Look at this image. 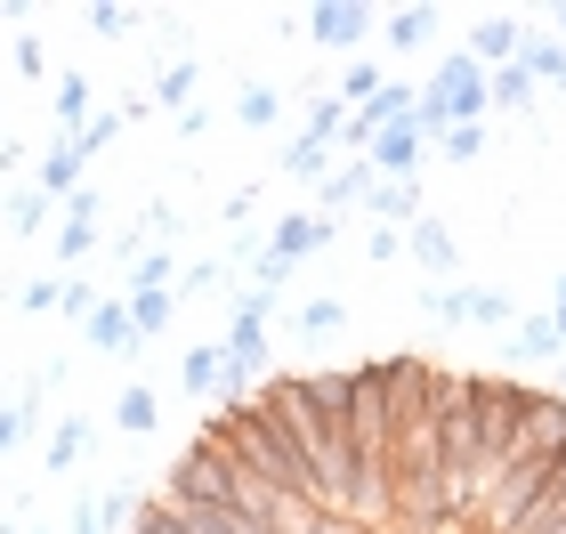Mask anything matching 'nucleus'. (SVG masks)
<instances>
[{
	"mask_svg": "<svg viewBox=\"0 0 566 534\" xmlns=\"http://www.w3.org/2000/svg\"><path fill=\"white\" fill-rule=\"evenodd\" d=\"M534 397L543 389H526V380H502V373H461V405H470V429H478V446H485V462H510V446H518V429L534 413Z\"/></svg>",
	"mask_w": 566,
	"mask_h": 534,
	"instance_id": "f257e3e1",
	"label": "nucleus"
},
{
	"mask_svg": "<svg viewBox=\"0 0 566 534\" xmlns=\"http://www.w3.org/2000/svg\"><path fill=\"white\" fill-rule=\"evenodd\" d=\"M485 106H494V82H485V65L461 49V57H446L429 73V90L413 106V130L421 138H446V130H461V122H485Z\"/></svg>",
	"mask_w": 566,
	"mask_h": 534,
	"instance_id": "f03ea898",
	"label": "nucleus"
},
{
	"mask_svg": "<svg viewBox=\"0 0 566 534\" xmlns=\"http://www.w3.org/2000/svg\"><path fill=\"white\" fill-rule=\"evenodd\" d=\"M510 462H534V470H558L566 462V397L558 389L534 397V413L518 429V446H510Z\"/></svg>",
	"mask_w": 566,
	"mask_h": 534,
	"instance_id": "7ed1b4c3",
	"label": "nucleus"
},
{
	"mask_svg": "<svg viewBox=\"0 0 566 534\" xmlns=\"http://www.w3.org/2000/svg\"><path fill=\"white\" fill-rule=\"evenodd\" d=\"M300 24H307V41H324V49H356L365 33H380V17L365 9V0H316Z\"/></svg>",
	"mask_w": 566,
	"mask_h": 534,
	"instance_id": "20e7f679",
	"label": "nucleus"
},
{
	"mask_svg": "<svg viewBox=\"0 0 566 534\" xmlns=\"http://www.w3.org/2000/svg\"><path fill=\"white\" fill-rule=\"evenodd\" d=\"M332 235H340V227H332L324 211H283V219L268 227V251H275V260H292V268H300L307 251H324Z\"/></svg>",
	"mask_w": 566,
	"mask_h": 534,
	"instance_id": "39448f33",
	"label": "nucleus"
},
{
	"mask_svg": "<svg viewBox=\"0 0 566 534\" xmlns=\"http://www.w3.org/2000/svg\"><path fill=\"white\" fill-rule=\"evenodd\" d=\"M421 155H429V138L413 130V122H397V130H380V138H373V155H365V163H373L380 178H413Z\"/></svg>",
	"mask_w": 566,
	"mask_h": 534,
	"instance_id": "423d86ee",
	"label": "nucleus"
},
{
	"mask_svg": "<svg viewBox=\"0 0 566 534\" xmlns=\"http://www.w3.org/2000/svg\"><path fill=\"white\" fill-rule=\"evenodd\" d=\"M470 57H478L485 73H494V65H518V57H526V24H518V17H485L478 33H470Z\"/></svg>",
	"mask_w": 566,
	"mask_h": 534,
	"instance_id": "0eeeda50",
	"label": "nucleus"
},
{
	"mask_svg": "<svg viewBox=\"0 0 566 534\" xmlns=\"http://www.w3.org/2000/svg\"><path fill=\"white\" fill-rule=\"evenodd\" d=\"M49 106H57V130H65V138H82L90 122H97V90H90V73H57V97H49Z\"/></svg>",
	"mask_w": 566,
	"mask_h": 534,
	"instance_id": "6e6552de",
	"label": "nucleus"
},
{
	"mask_svg": "<svg viewBox=\"0 0 566 534\" xmlns=\"http://www.w3.org/2000/svg\"><path fill=\"white\" fill-rule=\"evenodd\" d=\"M82 251H97V195H65V227H57V260H82Z\"/></svg>",
	"mask_w": 566,
	"mask_h": 534,
	"instance_id": "1a4fd4ad",
	"label": "nucleus"
},
{
	"mask_svg": "<svg viewBox=\"0 0 566 534\" xmlns=\"http://www.w3.org/2000/svg\"><path fill=\"white\" fill-rule=\"evenodd\" d=\"M82 333H90V348H138V333H130V300H97Z\"/></svg>",
	"mask_w": 566,
	"mask_h": 534,
	"instance_id": "9d476101",
	"label": "nucleus"
},
{
	"mask_svg": "<svg viewBox=\"0 0 566 534\" xmlns=\"http://www.w3.org/2000/svg\"><path fill=\"white\" fill-rule=\"evenodd\" d=\"M365 202H373V211L389 219V227H413V219H429V211H421V187H413V178H380V187H373Z\"/></svg>",
	"mask_w": 566,
	"mask_h": 534,
	"instance_id": "9b49d317",
	"label": "nucleus"
},
{
	"mask_svg": "<svg viewBox=\"0 0 566 534\" xmlns=\"http://www.w3.org/2000/svg\"><path fill=\"white\" fill-rule=\"evenodd\" d=\"M405 243H413V260H421L429 275H453V260H461V251H453V235H446L437 219H413V227H405Z\"/></svg>",
	"mask_w": 566,
	"mask_h": 534,
	"instance_id": "f8f14e48",
	"label": "nucleus"
},
{
	"mask_svg": "<svg viewBox=\"0 0 566 534\" xmlns=\"http://www.w3.org/2000/svg\"><path fill=\"white\" fill-rule=\"evenodd\" d=\"M178 380H187L195 397H202V389H219V380H227V341H195L187 356H178Z\"/></svg>",
	"mask_w": 566,
	"mask_h": 534,
	"instance_id": "ddd939ff",
	"label": "nucleus"
},
{
	"mask_svg": "<svg viewBox=\"0 0 566 534\" xmlns=\"http://www.w3.org/2000/svg\"><path fill=\"white\" fill-rule=\"evenodd\" d=\"M429 33H437V9H421V0H413V9H389V17H380V41H389L397 57H405V49H421Z\"/></svg>",
	"mask_w": 566,
	"mask_h": 534,
	"instance_id": "4468645a",
	"label": "nucleus"
},
{
	"mask_svg": "<svg viewBox=\"0 0 566 534\" xmlns=\"http://www.w3.org/2000/svg\"><path fill=\"white\" fill-rule=\"evenodd\" d=\"M82 155H73V138H57V146H49V155H41V195H82Z\"/></svg>",
	"mask_w": 566,
	"mask_h": 534,
	"instance_id": "2eb2a0df",
	"label": "nucleus"
},
{
	"mask_svg": "<svg viewBox=\"0 0 566 534\" xmlns=\"http://www.w3.org/2000/svg\"><path fill=\"white\" fill-rule=\"evenodd\" d=\"M154 421H163V397H154L146 380H130V389L114 397V429H130V438H146Z\"/></svg>",
	"mask_w": 566,
	"mask_h": 534,
	"instance_id": "dca6fc26",
	"label": "nucleus"
},
{
	"mask_svg": "<svg viewBox=\"0 0 566 534\" xmlns=\"http://www.w3.org/2000/svg\"><path fill=\"white\" fill-rule=\"evenodd\" d=\"M324 519H332L324 502H307V494H283L275 511H268V534H316Z\"/></svg>",
	"mask_w": 566,
	"mask_h": 534,
	"instance_id": "f3484780",
	"label": "nucleus"
},
{
	"mask_svg": "<svg viewBox=\"0 0 566 534\" xmlns=\"http://www.w3.org/2000/svg\"><path fill=\"white\" fill-rule=\"evenodd\" d=\"M485 82H494V106H510V114H526V106H534V90H543V82L526 73V57H518V65H494Z\"/></svg>",
	"mask_w": 566,
	"mask_h": 534,
	"instance_id": "a211bd4d",
	"label": "nucleus"
},
{
	"mask_svg": "<svg viewBox=\"0 0 566 534\" xmlns=\"http://www.w3.org/2000/svg\"><path fill=\"white\" fill-rule=\"evenodd\" d=\"M526 73H534V82H551V90H566V41L551 33H526Z\"/></svg>",
	"mask_w": 566,
	"mask_h": 534,
	"instance_id": "6ab92c4d",
	"label": "nucleus"
},
{
	"mask_svg": "<svg viewBox=\"0 0 566 534\" xmlns=\"http://www.w3.org/2000/svg\"><path fill=\"white\" fill-rule=\"evenodd\" d=\"M170 308H178V292H130V333L154 341V333L170 324Z\"/></svg>",
	"mask_w": 566,
	"mask_h": 534,
	"instance_id": "aec40b11",
	"label": "nucleus"
},
{
	"mask_svg": "<svg viewBox=\"0 0 566 534\" xmlns=\"http://www.w3.org/2000/svg\"><path fill=\"white\" fill-rule=\"evenodd\" d=\"M82 453H90V421H57V429H49V470H73V462H82Z\"/></svg>",
	"mask_w": 566,
	"mask_h": 534,
	"instance_id": "412c9836",
	"label": "nucleus"
},
{
	"mask_svg": "<svg viewBox=\"0 0 566 534\" xmlns=\"http://www.w3.org/2000/svg\"><path fill=\"white\" fill-rule=\"evenodd\" d=\"M275 114H283V97H275V90H260V82L235 97V122H243V130H275Z\"/></svg>",
	"mask_w": 566,
	"mask_h": 534,
	"instance_id": "4be33fe9",
	"label": "nucleus"
},
{
	"mask_svg": "<svg viewBox=\"0 0 566 534\" xmlns=\"http://www.w3.org/2000/svg\"><path fill=\"white\" fill-rule=\"evenodd\" d=\"M170 284H178L170 251H138V260H130V292H170Z\"/></svg>",
	"mask_w": 566,
	"mask_h": 534,
	"instance_id": "5701e85b",
	"label": "nucleus"
},
{
	"mask_svg": "<svg viewBox=\"0 0 566 534\" xmlns=\"http://www.w3.org/2000/svg\"><path fill=\"white\" fill-rule=\"evenodd\" d=\"M332 97H340V106H348V97H356V106H365V97H380V65H373V57H348V65H340V90H332Z\"/></svg>",
	"mask_w": 566,
	"mask_h": 534,
	"instance_id": "b1692460",
	"label": "nucleus"
},
{
	"mask_svg": "<svg viewBox=\"0 0 566 534\" xmlns=\"http://www.w3.org/2000/svg\"><path fill=\"white\" fill-rule=\"evenodd\" d=\"M202 82V65H187V57H178V65H163V82H154V106H178V114H187V90Z\"/></svg>",
	"mask_w": 566,
	"mask_h": 534,
	"instance_id": "393cba45",
	"label": "nucleus"
},
{
	"mask_svg": "<svg viewBox=\"0 0 566 534\" xmlns=\"http://www.w3.org/2000/svg\"><path fill=\"white\" fill-rule=\"evenodd\" d=\"M227 348H235L243 365H268V356H260L268 348V316H235V324H227Z\"/></svg>",
	"mask_w": 566,
	"mask_h": 534,
	"instance_id": "a878e982",
	"label": "nucleus"
},
{
	"mask_svg": "<svg viewBox=\"0 0 566 534\" xmlns=\"http://www.w3.org/2000/svg\"><path fill=\"white\" fill-rule=\"evenodd\" d=\"M300 333H307V341L348 333V308H340V300H307V308H300Z\"/></svg>",
	"mask_w": 566,
	"mask_h": 534,
	"instance_id": "bb28decb",
	"label": "nucleus"
},
{
	"mask_svg": "<svg viewBox=\"0 0 566 534\" xmlns=\"http://www.w3.org/2000/svg\"><path fill=\"white\" fill-rule=\"evenodd\" d=\"M518 356H566L558 324H551V316H526V324H518Z\"/></svg>",
	"mask_w": 566,
	"mask_h": 534,
	"instance_id": "cd10ccee",
	"label": "nucleus"
},
{
	"mask_svg": "<svg viewBox=\"0 0 566 534\" xmlns=\"http://www.w3.org/2000/svg\"><path fill=\"white\" fill-rule=\"evenodd\" d=\"M437 146H446V163H478L485 155V122H461V130H446Z\"/></svg>",
	"mask_w": 566,
	"mask_h": 534,
	"instance_id": "c85d7f7f",
	"label": "nucleus"
},
{
	"mask_svg": "<svg viewBox=\"0 0 566 534\" xmlns=\"http://www.w3.org/2000/svg\"><path fill=\"white\" fill-rule=\"evenodd\" d=\"M41 219H49V195H41V187L9 195V235H24V227H41Z\"/></svg>",
	"mask_w": 566,
	"mask_h": 534,
	"instance_id": "c756f323",
	"label": "nucleus"
},
{
	"mask_svg": "<svg viewBox=\"0 0 566 534\" xmlns=\"http://www.w3.org/2000/svg\"><path fill=\"white\" fill-rule=\"evenodd\" d=\"M90 24H97L106 41H122V33H138V9H122V0H97V9H90Z\"/></svg>",
	"mask_w": 566,
	"mask_h": 534,
	"instance_id": "7c9ffc66",
	"label": "nucleus"
},
{
	"mask_svg": "<svg viewBox=\"0 0 566 534\" xmlns=\"http://www.w3.org/2000/svg\"><path fill=\"white\" fill-rule=\"evenodd\" d=\"M219 284H227V260H202V268L178 275V300H202V292H219Z\"/></svg>",
	"mask_w": 566,
	"mask_h": 534,
	"instance_id": "2f4dec72",
	"label": "nucleus"
},
{
	"mask_svg": "<svg viewBox=\"0 0 566 534\" xmlns=\"http://www.w3.org/2000/svg\"><path fill=\"white\" fill-rule=\"evenodd\" d=\"M292 178H324V138H292V163H283Z\"/></svg>",
	"mask_w": 566,
	"mask_h": 534,
	"instance_id": "473e14b6",
	"label": "nucleus"
},
{
	"mask_svg": "<svg viewBox=\"0 0 566 534\" xmlns=\"http://www.w3.org/2000/svg\"><path fill=\"white\" fill-rule=\"evenodd\" d=\"M114 130H122V114H97V122H90V130H82V138H73V155H82V163H90V155H97V146H114Z\"/></svg>",
	"mask_w": 566,
	"mask_h": 534,
	"instance_id": "72a5a7b5",
	"label": "nucleus"
},
{
	"mask_svg": "<svg viewBox=\"0 0 566 534\" xmlns=\"http://www.w3.org/2000/svg\"><path fill=\"white\" fill-rule=\"evenodd\" d=\"M24 429H33V405H24V397H17V405H0V453H9Z\"/></svg>",
	"mask_w": 566,
	"mask_h": 534,
	"instance_id": "f704fd0d",
	"label": "nucleus"
},
{
	"mask_svg": "<svg viewBox=\"0 0 566 534\" xmlns=\"http://www.w3.org/2000/svg\"><path fill=\"white\" fill-rule=\"evenodd\" d=\"M470 324H510V300L502 292H470Z\"/></svg>",
	"mask_w": 566,
	"mask_h": 534,
	"instance_id": "c9c22d12",
	"label": "nucleus"
},
{
	"mask_svg": "<svg viewBox=\"0 0 566 534\" xmlns=\"http://www.w3.org/2000/svg\"><path fill=\"white\" fill-rule=\"evenodd\" d=\"M24 308L49 316V308H65V284H24Z\"/></svg>",
	"mask_w": 566,
	"mask_h": 534,
	"instance_id": "e433bc0d",
	"label": "nucleus"
},
{
	"mask_svg": "<svg viewBox=\"0 0 566 534\" xmlns=\"http://www.w3.org/2000/svg\"><path fill=\"white\" fill-rule=\"evenodd\" d=\"M65 534H106V511H97V502H73V519H65Z\"/></svg>",
	"mask_w": 566,
	"mask_h": 534,
	"instance_id": "4c0bfd02",
	"label": "nucleus"
},
{
	"mask_svg": "<svg viewBox=\"0 0 566 534\" xmlns=\"http://www.w3.org/2000/svg\"><path fill=\"white\" fill-rule=\"evenodd\" d=\"M17 73H49V49L33 33H17Z\"/></svg>",
	"mask_w": 566,
	"mask_h": 534,
	"instance_id": "58836bf2",
	"label": "nucleus"
},
{
	"mask_svg": "<svg viewBox=\"0 0 566 534\" xmlns=\"http://www.w3.org/2000/svg\"><path fill=\"white\" fill-rule=\"evenodd\" d=\"M397 243H405V227H373V235H365L373 260H397Z\"/></svg>",
	"mask_w": 566,
	"mask_h": 534,
	"instance_id": "ea45409f",
	"label": "nucleus"
},
{
	"mask_svg": "<svg viewBox=\"0 0 566 534\" xmlns=\"http://www.w3.org/2000/svg\"><path fill=\"white\" fill-rule=\"evenodd\" d=\"M90 308H97V292L82 284V275H73V284H65V316H82V324H90Z\"/></svg>",
	"mask_w": 566,
	"mask_h": 534,
	"instance_id": "a19ab883",
	"label": "nucleus"
},
{
	"mask_svg": "<svg viewBox=\"0 0 566 534\" xmlns=\"http://www.w3.org/2000/svg\"><path fill=\"white\" fill-rule=\"evenodd\" d=\"M429 308H437V316H453V324H461V316H470V292H429Z\"/></svg>",
	"mask_w": 566,
	"mask_h": 534,
	"instance_id": "79ce46f5",
	"label": "nucleus"
},
{
	"mask_svg": "<svg viewBox=\"0 0 566 534\" xmlns=\"http://www.w3.org/2000/svg\"><path fill=\"white\" fill-rule=\"evenodd\" d=\"M551 324H558V341H566V275L551 284Z\"/></svg>",
	"mask_w": 566,
	"mask_h": 534,
	"instance_id": "37998d69",
	"label": "nucleus"
},
{
	"mask_svg": "<svg viewBox=\"0 0 566 534\" xmlns=\"http://www.w3.org/2000/svg\"><path fill=\"white\" fill-rule=\"evenodd\" d=\"M24 155H17V138H0V170H17Z\"/></svg>",
	"mask_w": 566,
	"mask_h": 534,
	"instance_id": "c03bdc74",
	"label": "nucleus"
},
{
	"mask_svg": "<svg viewBox=\"0 0 566 534\" xmlns=\"http://www.w3.org/2000/svg\"><path fill=\"white\" fill-rule=\"evenodd\" d=\"M373 534H421V526H405V519H380V526H373Z\"/></svg>",
	"mask_w": 566,
	"mask_h": 534,
	"instance_id": "a18cd8bd",
	"label": "nucleus"
},
{
	"mask_svg": "<svg viewBox=\"0 0 566 534\" xmlns=\"http://www.w3.org/2000/svg\"><path fill=\"white\" fill-rule=\"evenodd\" d=\"M558 41H566V9H558Z\"/></svg>",
	"mask_w": 566,
	"mask_h": 534,
	"instance_id": "49530a36",
	"label": "nucleus"
},
{
	"mask_svg": "<svg viewBox=\"0 0 566 534\" xmlns=\"http://www.w3.org/2000/svg\"><path fill=\"white\" fill-rule=\"evenodd\" d=\"M470 534H485V526H470Z\"/></svg>",
	"mask_w": 566,
	"mask_h": 534,
	"instance_id": "de8ad7c7",
	"label": "nucleus"
},
{
	"mask_svg": "<svg viewBox=\"0 0 566 534\" xmlns=\"http://www.w3.org/2000/svg\"><path fill=\"white\" fill-rule=\"evenodd\" d=\"M0 24H9V17H0Z\"/></svg>",
	"mask_w": 566,
	"mask_h": 534,
	"instance_id": "09e8293b",
	"label": "nucleus"
}]
</instances>
